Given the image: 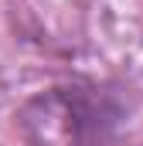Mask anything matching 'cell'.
I'll return each instance as SVG.
<instances>
[{
  "instance_id": "cell-1",
  "label": "cell",
  "mask_w": 143,
  "mask_h": 146,
  "mask_svg": "<svg viewBox=\"0 0 143 146\" xmlns=\"http://www.w3.org/2000/svg\"><path fill=\"white\" fill-rule=\"evenodd\" d=\"M119 122V106L89 85H58L21 109V129L34 146H102Z\"/></svg>"
}]
</instances>
